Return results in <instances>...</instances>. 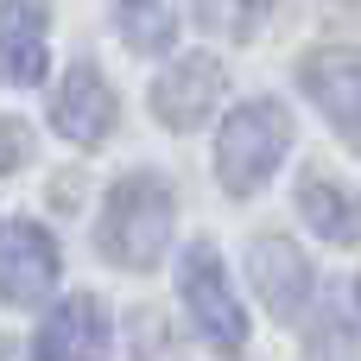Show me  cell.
<instances>
[{
    "label": "cell",
    "mask_w": 361,
    "mask_h": 361,
    "mask_svg": "<svg viewBox=\"0 0 361 361\" xmlns=\"http://www.w3.org/2000/svg\"><path fill=\"white\" fill-rule=\"evenodd\" d=\"M298 82L324 108V121L349 146H361V51H311L305 70H298Z\"/></svg>",
    "instance_id": "cell-5"
},
{
    "label": "cell",
    "mask_w": 361,
    "mask_h": 361,
    "mask_svg": "<svg viewBox=\"0 0 361 361\" xmlns=\"http://www.w3.org/2000/svg\"><path fill=\"white\" fill-rule=\"evenodd\" d=\"M197 19L209 25V32H247V19H254V6L247 0H197Z\"/></svg>",
    "instance_id": "cell-13"
},
{
    "label": "cell",
    "mask_w": 361,
    "mask_h": 361,
    "mask_svg": "<svg viewBox=\"0 0 361 361\" xmlns=\"http://www.w3.org/2000/svg\"><path fill=\"white\" fill-rule=\"evenodd\" d=\"M171 247V184L152 178V171H133L108 190V209H102V254L146 273L159 267Z\"/></svg>",
    "instance_id": "cell-1"
},
{
    "label": "cell",
    "mask_w": 361,
    "mask_h": 361,
    "mask_svg": "<svg viewBox=\"0 0 361 361\" xmlns=\"http://www.w3.org/2000/svg\"><path fill=\"white\" fill-rule=\"evenodd\" d=\"M114 114H121V102H114V89L102 82L95 63H76V70L57 82V95H51V121H57V133L76 140V146H102L108 127H114Z\"/></svg>",
    "instance_id": "cell-6"
},
{
    "label": "cell",
    "mask_w": 361,
    "mask_h": 361,
    "mask_svg": "<svg viewBox=\"0 0 361 361\" xmlns=\"http://www.w3.org/2000/svg\"><path fill=\"white\" fill-rule=\"evenodd\" d=\"M298 216H305L317 235H330V241H361V197L349 184L324 178V171H311V178L298 184Z\"/></svg>",
    "instance_id": "cell-11"
},
{
    "label": "cell",
    "mask_w": 361,
    "mask_h": 361,
    "mask_svg": "<svg viewBox=\"0 0 361 361\" xmlns=\"http://www.w3.org/2000/svg\"><path fill=\"white\" fill-rule=\"evenodd\" d=\"M184 305H190L197 330H203L216 349L235 355V349L247 343V317H241V305H235V292H228V273H222L216 247H190V254H184Z\"/></svg>",
    "instance_id": "cell-3"
},
{
    "label": "cell",
    "mask_w": 361,
    "mask_h": 361,
    "mask_svg": "<svg viewBox=\"0 0 361 361\" xmlns=\"http://www.w3.org/2000/svg\"><path fill=\"white\" fill-rule=\"evenodd\" d=\"M286 146H292L286 108H279V102H241V108L222 121V133H216V178H222L235 197H247V190H260V178L286 159Z\"/></svg>",
    "instance_id": "cell-2"
},
{
    "label": "cell",
    "mask_w": 361,
    "mask_h": 361,
    "mask_svg": "<svg viewBox=\"0 0 361 361\" xmlns=\"http://www.w3.org/2000/svg\"><path fill=\"white\" fill-rule=\"evenodd\" d=\"M57 286V241L44 222H6L0 228V298L6 305H38Z\"/></svg>",
    "instance_id": "cell-4"
},
{
    "label": "cell",
    "mask_w": 361,
    "mask_h": 361,
    "mask_svg": "<svg viewBox=\"0 0 361 361\" xmlns=\"http://www.w3.org/2000/svg\"><path fill=\"white\" fill-rule=\"evenodd\" d=\"M114 19H121V32H127V44L133 51H159V44H171V0H114Z\"/></svg>",
    "instance_id": "cell-12"
},
{
    "label": "cell",
    "mask_w": 361,
    "mask_h": 361,
    "mask_svg": "<svg viewBox=\"0 0 361 361\" xmlns=\"http://www.w3.org/2000/svg\"><path fill=\"white\" fill-rule=\"evenodd\" d=\"M247 273H254V286H260V298H267V311L279 317V324H292L305 305H311V267H305V254L286 241V235H267V241H254L247 247Z\"/></svg>",
    "instance_id": "cell-7"
},
{
    "label": "cell",
    "mask_w": 361,
    "mask_h": 361,
    "mask_svg": "<svg viewBox=\"0 0 361 361\" xmlns=\"http://www.w3.org/2000/svg\"><path fill=\"white\" fill-rule=\"evenodd\" d=\"M108 311H102V298H89V292H76V298H63L51 317H44V330H38V361H108Z\"/></svg>",
    "instance_id": "cell-8"
},
{
    "label": "cell",
    "mask_w": 361,
    "mask_h": 361,
    "mask_svg": "<svg viewBox=\"0 0 361 361\" xmlns=\"http://www.w3.org/2000/svg\"><path fill=\"white\" fill-rule=\"evenodd\" d=\"M44 13L51 0H0V82L25 89L44 76Z\"/></svg>",
    "instance_id": "cell-10"
},
{
    "label": "cell",
    "mask_w": 361,
    "mask_h": 361,
    "mask_svg": "<svg viewBox=\"0 0 361 361\" xmlns=\"http://www.w3.org/2000/svg\"><path fill=\"white\" fill-rule=\"evenodd\" d=\"M216 102H222V63L216 57H178L152 82V114L165 127H197Z\"/></svg>",
    "instance_id": "cell-9"
},
{
    "label": "cell",
    "mask_w": 361,
    "mask_h": 361,
    "mask_svg": "<svg viewBox=\"0 0 361 361\" xmlns=\"http://www.w3.org/2000/svg\"><path fill=\"white\" fill-rule=\"evenodd\" d=\"M25 159V127L19 121H0V171H13Z\"/></svg>",
    "instance_id": "cell-14"
}]
</instances>
